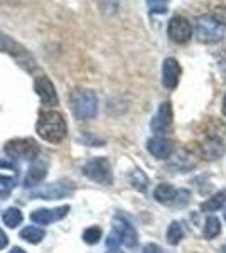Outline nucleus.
Returning a JSON list of instances; mask_svg holds the SVG:
<instances>
[{"mask_svg":"<svg viewBox=\"0 0 226 253\" xmlns=\"http://www.w3.org/2000/svg\"><path fill=\"white\" fill-rule=\"evenodd\" d=\"M83 174L90 181L98 182V184L110 186L113 182L112 166H110L108 159L105 157H94L86 162L83 166Z\"/></svg>","mask_w":226,"mask_h":253,"instance_id":"obj_5","label":"nucleus"},{"mask_svg":"<svg viewBox=\"0 0 226 253\" xmlns=\"http://www.w3.org/2000/svg\"><path fill=\"white\" fill-rule=\"evenodd\" d=\"M9 253H26V252H24L20 247H14V248H12V250H10Z\"/></svg>","mask_w":226,"mask_h":253,"instance_id":"obj_35","label":"nucleus"},{"mask_svg":"<svg viewBox=\"0 0 226 253\" xmlns=\"http://www.w3.org/2000/svg\"><path fill=\"white\" fill-rule=\"evenodd\" d=\"M47 175V162L41 161L38 157L36 161H32V166L29 167L26 179H24V187H36L46 179Z\"/></svg>","mask_w":226,"mask_h":253,"instance_id":"obj_15","label":"nucleus"},{"mask_svg":"<svg viewBox=\"0 0 226 253\" xmlns=\"http://www.w3.org/2000/svg\"><path fill=\"white\" fill-rule=\"evenodd\" d=\"M143 253H162V250H160L157 245L150 243V245H145V247H143Z\"/></svg>","mask_w":226,"mask_h":253,"instance_id":"obj_31","label":"nucleus"},{"mask_svg":"<svg viewBox=\"0 0 226 253\" xmlns=\"http://www.w3.org/2000/svg\"><path fill=\"white\" fill-rule=\"evenodd\" d=\"M225 221H226V210H225Z\"/></svg>","mask_w":226,"mask_h":253,"instance_id":"obj_39","label":"nucleus"},{"mask_svg":"<svg viewBox=\"0 0 226 253\" xmlns=\"http://www.w3.org/2000/svg\"><path fill=\"white\" fill-rule=\"evenodd\" d=\"M167 34L172 42L186 44L192 39V24L184 17V15H174L167 24Z\"/></svg>","mask_w":226,"mask_h":253,"instance_id":"obj_7","label":"nucleus"},{"mask_svg":"<svg viewBox=\"0 0 226 253\" xmlns=\"http://www.w3.org/2000/svg\"><path fill=\"white\" fill-rule=\"evenodd\" d=\"M36 132L43 140L49 142V144H59L68 135V125L59 112L47 110L39 115V120L36 124Z\"/></svg>","mask_w":226,"mask_h":253,"instance_id":"obj_1","label":"nucleus"},{"mask_svg":"<svg viewBox=\"0 0 226 253\" xmlns=\"http://www.w3.org/2000/svg\"><path fill=\"white\" fill-rule=\"evenodd\" d=\"M172 118H174V113H172L171 101H162L159 110H157V113H155L154 118H152V122H150L152 132L157 133V135L164 133L172 125Z\"/></svg>","mask_w":226,"mask_h":253,"instance_id":"obj_11","label":"nucleus"},{"mask_svg":"<svg viewBox=\"0 0 226 253\" xmlns=\"http://www.w3.org/2000/svg\"><path fill=\"white\" fill-rule=\"evenodd\" d=\"M152 14H166L171 0H145Z\"/></svg>","mask_w":226,"mask_h":253,"instance_id":"obj_26","label":"nucleus"},{"mask_svg":"<svg viewBox=\"0 0 226 253\" xmlns=\"http://www.w3.org/2000/svg\"><path fill=\"white\" fill-rule=\"evenodd\" d=\"M46 236V231L43 228H38V226H26L22 231H20V238L26 240L27 243L31 245H38L44 240Z\"/></svg>","mask_w":226,"mask_h":253,"instance_id":"obj_20","label":"nucleus"},{"mask_svg":"<svg viewBox=\"0 0 226 253\" xmlns=\"http://www.w3.org/2000/svg\"><path fill=\"white\" fill-rule=\"evenodd\" d=\"M213 19L216 20L218 24H220V26H226V7H216L215 10H213V15H211Z\"/></svg>","mask_w":226,"mask_h":253,"instance_id":"obj_28","label":"nucleus"},{"mask_svg":"<svg viewBox=\"0 0 226 253\" xmlns=\"http://www.w3.org/2000/svg\"><path fill=\"white\" fill-rule=\"evenodd\" d=\"M0 52H5V54L12 56L19 64L26 66L27 69H31L32 63H34L31 52H29L22 44H19L17 41L9 38L7 34H0Z\"/></svg>","mask_w":226,"mask_h":253,"instance_id":"obj_6","label":"nucleus"},{"mask_svg":"<svg viewBox=\"0 0 226 253\" xmlns=\"http://www.w3.org/2000/svg\"><path fill=\"white\" fill-rule=\"evenodd\" d=\"M147 150H149L150 156H154L155 159H159V161H166V159L171 157L172 150H174V144H172V140L166 137H152L149 138V142H147Z\"/></svg>","mask_w":226,"mask_h":253,"instance_id":"obj_13","label":"nucleus"},{"mask_svg":"<svg viewBox=\"0 0 226 253\" xmlns=\"http://www.w3.org/2000/svg\"><path fill=\"white\" fill-rule=\"evenodd\" d=\"M223 115L226 117V95H225V98H223Z\"/></svg>","mask_w":226,"mask_h":253,"instance_id":"obj_36","label":"nucleus"},{"mask_svg":"<svg viewBox=\"0 0 226 253\" xmlns=\"http://www.w3.org/2000/svg\"><path fill=\"white\" fill-rule=\"evenodd\" d=\"M130 184L134 186V189H137L138 193H147V186H149V179L143 174V170L135 169L130 174Z\"/></svg>","mask_w":226,"mask_h":253,"instance_id":"obj_24","label":"nucleus"},{"mask_svg":"<svg viewBox=\"0 0 226 253\" xmlns=\"http://www.w3.org/2000/svg\"><path fill=\"white\" fill-rule=\"evenodd\" d=\"M5 154L10 159H19V161H36L39 157V145L32 138H14L5 144Z\"/></svg>","mask_w":226,"mask_h":253,"instance_id":"obj_4","label":"nucleus"},{"mask_svg":"<svg viewBox=\"0 0 226 253\" xmlns=\"http://www.w3.org/2000/svg\"><path fill=\"white\" fill-rule=\"evenodd\" d=\"M221 253H226V245H225L223 248H221Z\"/></svg>","mask_w":226,"mask_h":253,"instance_id":"obj_38","label":"nucleus"},{"mask_svg":"<svg viewBox=\"0 0 226 253\" xmlns=\"http://www.w3.org/2000/svg\"><path fill=\"white\" fill-rule=\"evenodd\" d=\"M0 186L5 187L7 191L12 189L15 186V179L14 177H7V175H0Z\"/></svg>","mask_w":226,"mask_h":253,"instance_id":"obj_30","label":"nucleus"},{"mask_svg":"<svg viewBox=\"0 0 226 253\" xmlns=\"http://www.w3.org/2000/svg\"><path fill=\"white\" fill-rule=\"evenodd\" d=\"M9 194H10V191L2 189V187H0V198H9Z\"/></svg>","mask_w":226,"mask_h":253,"instance_id":"obj_34","label":"nucleus"},{"mask_svg":"<svg viewBox=\"0 0 226 253\" xmlns=\"http://www.w3.org/2000/svg\"><path fill=\"white\" fill-rule=\"evenodd\" d=\"M196 164H198V156L189 149H182L178 156H176L174 161H172V167L181 170V172L191 170Z\"/></svg>","mask_w":226,"mask_h":253,"instance_id":"obj_17","label":"nucleus"},{"mask_svg":"<svg viewBox=\"0 0 226 253\" xmlns=\"http://www.w3.org/2000/svg\"><path fill=\"white\" fill-rule=\"evenodd\" d=\"M71 110L78 120H91L98 113V96L93 89L78 88L69 96Z\"/></svg>","mask_w":226,"mask_h":253,"instance_id":"obj_2","label":"nucleus"},{"mask_svg":"<svg viewBox=\"0 0 226 253\" xmlns=\"http://www.w3.org/2000/svg\"><path fill=\"white\" fill-rule=\"evenodd\" d=\"M22 219H24V216H22V213H20L19 208H7L2 214L3 224L9 226V228H17L19 224L22 223Z\"/></svg>","mask_w":226,"mask_h":253,"instance_id":"obj_21","label":"nucleus"},{"mask_svg":"<svg viewBox=\"0 0 226 253\" xmlns=\"http://www.w3.org/2000/svg\"><path fill=\"white\" fill-rule=\"evenodd\" d=\"M108 253H123V252L118 250V248H115V250H108Z\"/></svg>","mask_w":226,"mask_h":253,"instance_id":"obj_37","label":"nucleus"},{"mask_svg":"<svg viewBox=\"0 0 226 253\" xmlns=\"http://www.w3.org/2000/svg\"><path fill=\"white\" fill-rule=\"evenodd\" d=\"M184 236V228H182V223L181 221H172L169 224V228H167V233H166V238L169 245L172 247H176V245L181 243V240H182Z\"/></svg>","mask_w":226,"mask_h":253,"instance_id":"obj_23","label":"nucleus"},{"mask_svg":"<svg viewBox=\"0 0 226 253\" xmlns=\"http://www.w3.org/2000/svg\"><path fill=\"white\" fill-rule=\"evenodd\" d=\"M192 32L203 44H216L225 38V27L220 26L211 15H199L194 19Z\"/></svg>","mask_w":226,"mask_h":253,"instance_id":"obj_3","label":"nucleus"},{"mask_svg":"<svg viewBox=\"0 0 226 253\" xmlns=\"http://www.w3.org/2000/svg\"><path fill=\"white\" fill-rule=\"evenodd\" d=\"M225 142L221 140L220 137H208L206 142L201 145V152H203V157L208 159V161H216L225 154Z\"/></svg>","mask_w":226,"mask_h":253,"instance_id":"obj_16","label":"nucleus"},{"mask_svg":"<svg viewBox=\"0 0 226 253\" xmlns=\"http://www.w3.org/2000/svg\"><path fill=\"white\" fill-rule=\"evenodd\" d=\"M113 233L120 238V242L129 248L137 247L138 235L137 230L132 226V223L123 216H115L113 218Z\"/></svg>","mask_w":226,"mask_h":253,"instance_id":"obj_10","label":"nucleus"},{"mask_svg":"<svg viewBox=\"0 0 226 253\" xmlns=\"http://www.w3.org/2000/svg\"><path fill=\"white\" fill-rule=\"evenodd\" d=\"M118 245H122L120 238H118L115 233L108 235V240H106V247H108V250H115V248H118Z\"/></svg>","mask_w":226,"mask_h":253,"instance_id":"obj_29","label":"nucleus"},{"mask_svg":"<svg viewBox=\"0 0 226 253\" xmlns=\"http://www.w3.org/2000/svg\"><path fill=\"white\" fill-rule=\"evenodd\" d=\"M68 213H69V206H59L54 208V210H36L31 213V219L34 223L41 224V226H46V224L63 219Z\"/></svg>","mask_w":226,"mask_h":253,"instance_id":"obj_14","label":"nucleus"},{"mask_svg":"<svg viewBox=\"0 0 226 253\" xmlns=\"http://www.w3.org/2000/svg\"><path fill=\"white\" fill-rule=\"evenodd\" d=\"M220 233H221V221L216 218V216H208L206 221H204V228H203L204 238L213 240Z\"/></svg>","mask_w":226,"mask_h":253,"instance_id":"obj_22","label":"nucleus"},{"mask_svg":"<svg viewBox=\"0 0 226 253\" xmlns=\"http://www.w3.org/2000/svg\"><path fill=\"white\" fill-rule=\"evenodd\" d=\"M225 205H226V189L213 194L208 201L201 203V211H203V213H213V211L221 210Z\"/></svg>","mask_w":226,"mask_h":253,"instance_id":"obj_19","label":"nucleus"},{"mask_svg":"<svg viewBox=\"0 0 226 253\" xmlns=\"http://www.w3.org/2000/svg\"><path fill=\"white\" fill-rule=\"evenodd\" d=\"M181 75H182V68H181L179 61L176 58H166L162 64V84L167 89H176L179 84Z\"/></svg>","mask_w":226,"mask_h":253,"instance_id":"obj_12","label":"nucleus"},{"mask_svg":"<svg viewBox=\"0 0 226 253\" xmlns=\"http://www.w3.org/2000/svg\"><path fill=\"white\" fill-rule=\"evenodd\" d=\"M176 194H178V189H176L172 184H166V182H164V184H159L154 191L155 201L160 203V205H167V206L174 205Z\"/></svg>","mask_w":226,"mask_h":253,"instance_id":"obj_18","label":"nucleus"},{"mask_svg":"<svg viewBox=\"0 0 226 253\" xmlns=\"http://www.w3.org/2000/svg\"><path fill=\"white\" fill-rule=\"evenodd\" d=\"M34 91L38 93L41 103L44 107H56L59 103V98H57V91L52 84V81L47 78L46 75H41L34 80Z\"/></svg>","mask_w":226,"mask_h":253,"instance_id":"obj_8","label":"nucleus"},{"mask_svg":"<svg viewBox=\"0 0 226 253\" xmlns=\"http://www.w3.org/2000/svg\"><path fill=\"white\" fill-rule=\"evenodd\" d=\"M9 245V238H7V235H5V231L0 228V250H3V248Z\"/></svg>","mask_w":226,"mask_h":253,"instance_id":"obj_32","label":"nucleus"},{"mask_svg":"<svg viewBox=\"0 0 226 253\" xmlns=\"http://www.w3.org/2000/svg\"><path fill=\"white\" fill-rule=\"evenodd\" d=\"M101 240V228L90 226L83 231V242L88 245H96Z\"/></svg>","mask_w":226,"mask_h":253,"instance_id":"obj_25","label":"nucleus"},{"mask_svg":"<svg viewBox=\"0 0 226 253\" xmlns=\"http://www.w3.org/2000/svg\"><path fill=\"white\" fill-rule=\"evenodd\" d=\"M191 201V193L186 189H178V194H176V199H174V205L176 208H184L189 205Z\"/></svg>","mask_w":226,"mask_h":253,"instance_id":"obj_27","label":"nucleus"},{"mask_svg":"<svg viewBox=\"0 0 226 253\" xmlns=\"http://www.w3.org/2000/svg\"><path fill=\"white\" fill-rule=\"evenodd\" d=\"M75 186L69 181H57L52 184L39 187L38 191L31 194V198H41V199H63L73 193Z\"/></svg>","mask_w":226,"mask_h":253,"instance_id":"obj_9","label":"nucleus"},{"mask_svg":"<svg viewBox=\"0 0 226 253\" xmlns=\"http://www.w3.org/2000/svg\"><path fill=\"white\" fill-rule=\"evenodd\" d=\"M0 169H10V170H15V169H17V167H15L14 162L0 161Z\"/></svg>","mask_w":226,"mask_h":253,"instance_id":"obj_33","label":"nucleus"}]
</instances>
